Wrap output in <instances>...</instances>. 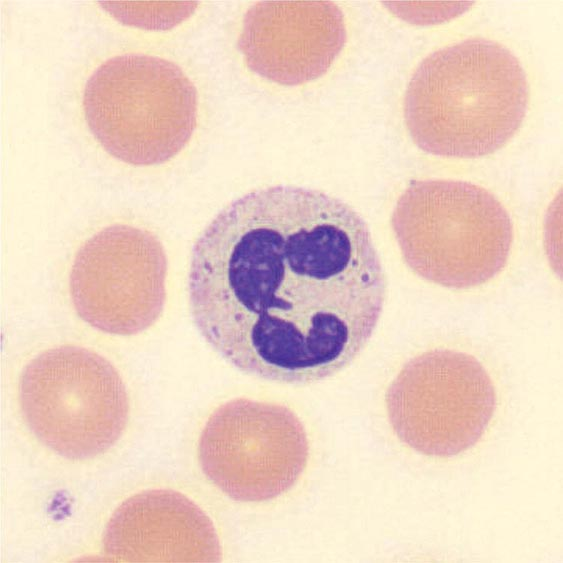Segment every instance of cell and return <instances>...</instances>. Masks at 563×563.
Instances as JSON below:
<instances>
[{
  "label": "cell",
  "instance_id": "cell-1",
  "mask_svg": "<svg viewBox=\"0 0 563 563\" xmlns=\"http://www.w3.org/2000/svg\"><path fill=\"white\" fill-rule=\"evenodd\" d=\"M187 287L193 323L223 359L294 385L351 364L386 298L363 217L326 192L293 185L226 205L194 242Z\"/></svg>",
  "mask_w": 563,
  "mask_h": 563
},
{
  "label": "cell",
  "instance_id": "cell-2",
  "mask_svg": "<svg viewBox=\"0 0 563 563\" xmlns=\"http://www.w3.org/2000/svg\"><path fill=\"white\" fill-rule=\"evenodd\" d=\"M525 71L514 54L486 38H469L426 56L404 96V120L426 153L479 158L502 148L528 107Z\"/></svg>",
  "mask_w": 563,
  "mask_h": 563
},
{
  "label": "cell",
  "instance_id": "cell-3",
  "mask_svg": "<svg viewBox=\"0 0 563 563\" xmlns=\"http://www.w3.org/2000/svg\"><path fill=\"white\" fill-rule=\"evenodd\" d=\"M391 226L409 268L452 289L495 278L513 244V224L501 202L460 180L411 181L396 202Z\"/></svg>",
  "mask_w": 563,
  "mask_h": 563
},
{
  "label": "cell",
  "instance_id": "cell-4",
  "mask_svg": "<svg viewBox=\"0 0 563 563\" xmlns=\"http://www.w3.org/2000/svg\"><path fill=\"white\" fill-rule=\"evenodd\" d=\"M86 124L112 157L134 166L159 165L179 154L197 124L193 82L174 62L126 53L102 62L87 79Z\"/></svg>",
  "mask_w": 563,
  "mask_h": 563
},
{
  "label": "cell",
  "instance_id": "cell-5",
  "mask_svg": "<svg viewBox=\"0 0 563 563\" xmlns=\"http://www.w3.org/2000/svg\"><path fill=\"white\" fill-rule=\"evenodd\" d=\"M18 392L28 428L66 459L105 453L128 422L129 398L120 374L85 347L60 345L39 353L23 368Z\"/></svg>",
  "mask_w": 563,
  "mask_h": 563
},
{
  "label": "cell",
  "instance_id": "cell-6",
  "mask_svg": "<svg viewBox=\"0 0 563 563\" xmlns=\"http://www.w3.org/2000/svg\"><path fill=\"white\" fill-rule=\"evenodd\" d=\"M396 437L424 456L451 458L476 446L497 408L495 385L481 362L453 349L414 356L385 395Z\"/></svg>",
  "mask_w": 563,
  "mask_h": 563
},
{
  "label": "cell",
  "instance_id": "cell-7",
  "mask_svg": "<svg viewBox=\"0 0 563 563\" xmlns=\"http://www.w3.org/2000/svg\"><path fill=\"white\" fill-rule=\"evenodd\" d=\"M197 457L204 476L225 496L259 503L278 498L297 483L308 463L309 441L288 407L235 398L208 417Z\"/></svg>",
  "mask_w": 563,
  "mask_h": 563
},
{
  "label": "cell",
  "instance_id": "cell-8",
  "mask_svg": "<svg viewBox=\"0 0 563 563\" xmlns=\"http://www.w3.org/2000/svg\"><path fill=\"white\" fill-rule=\"evenodd\" d=\"M167 257L150 231L113 224L77 250L69 295L77 315L101 332L136 335L161 316L166 301Z\"/></svg>",
  "mask_w": 563,
  "mask_h": 563
},
{
  "label": "cell",
  "instance_id": "cell-9",
  "mask_svg": "<svg viewBox=\"0 0 563 563\" xmlns=\"http://www.w3.org/2000/svg\"><path fill=\"white\" fill-rule=\"evenodd\" d=\"M346 38L344 15L333 2H259L244 14L237 48L255 74L296 86L323 76Z\"/></svg>",
  "mask_w": 563,
  "mask_h": 563
},
{
  "label": "cell",
  "instance_id": "cell-10",
  "mask_svg": "<svg viewBox=\"0 0 563 563\" xmlns=\"http://www.w3.org/2000/svg\"><path fill=\"white\" fill-rule=\"evenodd\" d=\"M103 553L127 562H218L222 548L210 517L186 495L150 489L132 495L112 513Z\"/></svg>",
  "mask_w": 563,
  "mask_h": 563
}]
</instances>
